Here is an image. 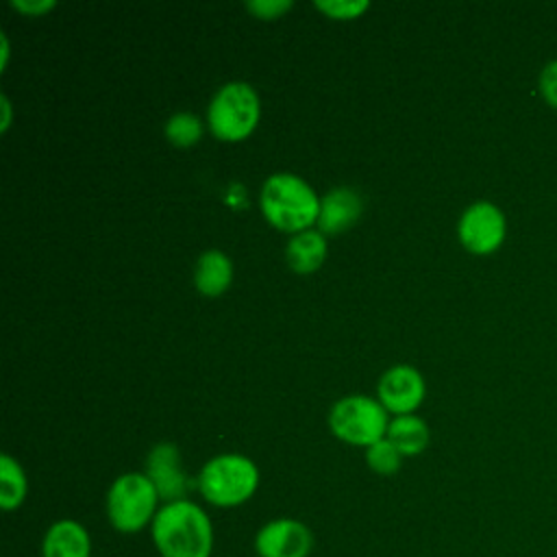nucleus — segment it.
Here are the masks:
<instances>
[{
    "label": "nucleus",
    "instance_id": "obj_1",
    "mask_svg": "<svg viewBox=\"0 0 557 557\" xmlns=\"http://www.w3.org/2000/svg\"><path fill=\"white\" fill-rule=\"evenodd\" d=\"M150 537L161 557H211L213 522L194 500L163 503L150 524Z\"/></svg>",
    "mask_w": 557,
    "mask_h": 557
},
{
    "label": "nucleus",
    "instance_id": "obj_2",
    "mask_svg": "<svg viewBox=\"0 0 557 557\" xmlns=\"http://www.w3.org/2000/svg\"><path fill=\"white\" fill-rule=\"evenodd\" d=\"M259 202L265 220L289 233L307 231L320 215V198L313 187L292 174V172H274L270 174L259 191Z\"/></svg>",
    "mask_w": 557,
    "mask_h": 557
},
{
    "label": "nucleus",
    "instance_id": "obj_3",
    "mask_svg": "<svg viewBox=\"0 0 557 557\" xmlns=\"http://www.w3.org/2000/svg\"><path fill=\"white\" fill-rule=\"evenodd\" d=\"M198 492L213 507H237L259 487V468L239 453L211 457L198 472Z\"/></svg>",
    "mask_w": 557,
    "mask_h": 557
},
{
    "label": "nucleus",
    "instance_id": "obj_4",
    "mask_svg": "<svg viewBox=\"0 0 557 557\" xmlns=\"http://www.w3.org/2000/svg\"><path fill=\"white\" fill-rule=\"evenodd\" d=\"M159 500V492L146 472H124L107 490V520L117 533H139L152 524Z\"/></svg>",
    "mask_w": 557,
    "mask_h": 557
},
{
    "label": "nucleus",
    "instance_id": "obj_5",
    "mask_svg": "<svg viewBox=\"0 0 557 557\" xmlns=\"http://www.w3.org/2000/svg\"><path fill=\"white\" fill-rule=\"evenodd\" d=\"M259 115V94L246 81H228L218 87L207 109L211 133L224 141H239L248 137L257 126Z\"/></svg>",
    "mask_w": 557,
    "mask_h": 557
},
{
    "label": "nucleus",
    "instance_id": "obj_6",
    "mask_svg": "<svg viewBox=\"0 0 557 557\" xmlns=\"http://www.w3.org/2000/svg\"><path fill=\"white\" fill-rule=\"evenodd\" d=\"M329 426L342 442L368 448L387 435L389 420L379 398L350 394L335 400L329 411Z\"/></svg>",
    "mask_w": 557,
    "mask_h": 557
},
{
    "label": "nucleus",
    "instance_id": "obj_7",
    "mask_svg": "<svg viewBox=\"0 0 557 557\" xmlns=\"http://www.w3.org/2000/svg\"><path fill=\"white\" fill-rule=\"evenodd\" d=\"M457 235L466 250L474 255L496 252L507 235L503 209L490 200H476L463 209L457 222Z\"/></svg>",
    "mask_w": 557,
    "mask_h": 557
},
{
    "label": "nucleus",
    "instance_id": "obj_8",
    "mask_svg": "<svg viewBox=\"0 0 557 557\" xmlns=\"http://www.w3.org/2000/svg\"><path fill=\"white\" fill-rule=\"evenodd\" d=\"M313 544V531L296 518L265 522L252 542L257 557H309Z\"/></svg>",
    "mask_w": 557,
    "mask_h": 557
},
{
    "label": "nucleus",
    "instance_id": "obj_9",
    "mask_svg": "<svg viewBox=\"0 0 557 557\" xmlns=\"http://www.w3.org/2000/svg\"><path fill=\"white\" fill-rule=\"evenodd\" d=\"M424 392V376L407 363H396L387 368L376 385L379 403L396 416L411 413L416 407H420Z\"/></svg>",
    "mask_w": 557,
    "mask_h": 557
},
{
    "label": "nucleus",
    "instance_id": "obj_10",
    "mask_svg": "<svg viewBox=\"0 0 557 557\" xmlns=\"http://www.w3.org/2000/svg\"><path fill=\"white\" fill-rule=\"evenodd\" d=\"M146 476L159 492V498L165 503L185 498L189 490L187 474L181 466V453L172 442L154 444L146 457Z\"/></svg>",
    "mask_w": 557,
    "mask_h": 557
},
{
    "label": "nucleus",
    "instance_id": "obj_11",
    "mask_svg": "<svg viewBox=\"0 0 557 557\" xmlns=\"http://www.w3.org/2000/svg\"><path fill=\"white\" fill-rule=\"evenodd\" d=\"M361 209H363V200L357 189L346 185L333 187L320 198L318 226L322 233L337 235L357 222V218L361 215Z\"/></svg>",
    "mask_w": 557,
    "mask_h": 557
},
{
    "label": "nucleus",
    "instance_id": "obj_12",
    "mask_svg": "<svg viewBox=\"0 0 557 557\" xmlns=\"http://www.w3.org/2000/svg\"><path fill=\"white\" fill-rule=\"evenodd\" d=\"M41 557H91L89 531L72 518L52 522L41 540Z\"/></svg>",
    "mask_w": 557,
    "mask_h": 557
},
{
    "label": "nucleus",
    "instance_id": "obj_13",
    "mask_svg": "<svg viewBox=\"0 0 557 557\" xmlns=\"http://www.w3.org/2000/svg\"><path fill=\"white\" fill-rule=\"evenodd\" d=\"M233 281L231 257L218 248L205 250L194 265V283L205 296H220Z\"/></svg>",
    "mask_w": 557,
    "mask_h": 557
},
{
    "label": "nucleus",
    "instance_id": "obj_14",
    "mask_svg": "<svg viewBox=\"0 0 557 557\" xmlns=\"http://www.w3.org/2000/svg\"><path fill=\"white\" fill-rule=\"evenodd\" d=\"M285 257H287V265L298 274H309L318 270L326 257L324 233L315 228H307L292 235L285 248Z\"/></svg>",
    "mask_w": 557,
    "mask_h": 557
},
{
    "label": "nucleus",
    "instance_id": "obj_15",
    "mask_svg": "<svg viewBox=\"0 0 557 557\" xmlns=\"http://www.w3.org/2000/svg\"><path fill=\"white\" fill-rule=\"evenodd\" d=\"M403 457L420 455L429 444V426L422 418L413 413H403L389 420L387 435H385Z\"/></svg>",
    "mask_w": 557,
    "mask_h": 557
},
{
    "label": "nucleus",
    "instance_id": "obj_16",
    "mask_svg": "<svg viewBox=\"0 0 557 557\" xmlns=\"http://www.w3.org/2000/svg\"><path fill=\"white\" fill-rule=\"evenodd\" d=\"M28 492L24 468L9 453L0 455V507L4 511L17 509Z\"/></svg>",
    "mask_w": 557,
    "mask_h": 557
},
{
    "label": "nucleus",
    "instance_id": "obj_17",
    "mask_svg": "<svg viewBox=\"0 0 557 557\" xmlns=\"http://www.w3.org/2000/svg\"><path fill=\"white\" fill-rule=\"evenodd\" d=\"M202 135V122L196 113L176 111L165 120V137L174 146H191Z\"/></svg>",
    "mask_w": 557,
    "mask_h": 557
},
{
    "label": "nucleus",
    "instance_id": "obj_18",
    "mask_svg": "<svg viewBox=\"0 0 557 557\" xmlns=\"http://www.w3.org/2000/svg\"><path fill=\"white\" fill-rule=\"evenodd\" d=\"M366 463L370 466L372 472L389 476V474H396L400 470L403 455L387 437H383V440H379V442H374L372 446L366 448Z\"/></svg>",
    "mask_w": 557,
    "mask_h": 557
},
{
    "label": "nucleus",
    "instance_id": "obj_19",
    "mask_svg": "<svg viewBox=\"0 0 557 557\" xmlns=\"http://www.w3.org/2000/svg\"><path fill=\"white\" fill-rule=\"evenodd\" d=\"M315 7L335 20H350L363 13L370 2L368 0H315Z\"/></svg>",
    "mask_w": 557,
    "mask_h": 557
},
{
    "label": "nucleus",
    "instance_id": "obj_20",
    "mask_svg": "<svg viewBox=\"0 0 557 557\" xmlns=\"http://www.w3.org/2000/svg\"><path fill=\"white\" fill-rule=\"evenodd\" d=\"M537 89H540V96L542 100L557 109V59L548 61L542 72H540V78H537Z\"/></svg>",
    "mask_w": 557,
    "mask_h": 557
},
{
    "label": "nucleus",
    "instance_id": "obj_21",
    "mask_svg": "<svg viewBox=\"0 0 557 557\" xmlns=\"http://www.w3.org/2000/svg\"><path fill=\"white\" fill-rule=\"evenodd\" d=\"M246 7H248V11H252L257 17L272 20V17L283 15V13L292 7V0H248Z\"/></svg>",
    "mask_w": 557,
    "mask_h": 557
},
{
    "label": "nucleus",
    "instance_id": "obj_22",
    "mask_svg": "<svg viewBox=\"0 0 557 557\" xmlns=\"http://www.w3.org/2000/svg\"><path fill=\"white\" fill-rule=\"evenodd\" d=\"M54 0H11V7L22 11V13H28V15H39V13H46L50 9H54Z\"/></svg>",
    "mask_w": 557,
    "mask_h": 557
},
{
    "label": "nucleus",
    "instance_id": "obj_23",
    "mask_svg": "<svg viewBox=\"0 0 557 557\" xmlns=\"http://www.w3.org/2000/svg\"><path fill=\"white\" fill-rule=\"evenodd\" d=\"M0 109H2L0 128H2V131H7V128H9V124H11V102H9V98H7L4 94L0 96Z\"/></svg>",
    "mask_w": 557,
    "mask_h": 557
},
{
    "label": "nucleus",
    "instance_id": "obj_24",
    "mask_svg": "<svg viewBox=\"0 0 557 557\" xmlns=\"http://www.w3.org/2000/svg\"><path fill=\"white\" fill-rule=\"evenodd\" d=\"M0 44H2L0 65H2V67H7V61H9V37H7V33H0Z\"/></svg>",
    "mask_w": 557,
    "mask_h": 557
}]
</instances>
